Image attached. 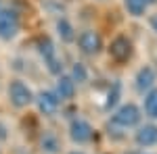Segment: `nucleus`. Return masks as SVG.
Wrapping results in <instances>:
<instances>
[{
  "label": "nucleus",
  "instance_id": "nucleus-15",
  "mask_svg": "<svg viewBox=\"0 0 157 154\" xmlns=\"http://www.w3.org/2000/svg\"><path fill=\"white\" fill-rule=\"evenodd\" d=\"M145 115L149 119H157V88L145 94Z\"/></svg>",
  "mask_w": 157,
  "mask_h": 154
},
{
  "label": "nucleus",
  "instance_id": "nucleus-14",
  "mask_svg": "<svg viewBox=\"0 0 157 154\" xmlns=\"http://www.w3.org/2000/svg\"><path fill=\"white\" fill-rule=\"evenodd\" d=\"M124 9L128 11L130 17H145L149 2L147 0H124Z\"/></svg>",
  "mask_w": 157,
  "mask_h": 154
},
{
  "label": "nucleus",
  "instance_id": "nucleus-9",
  "mask_svg": "<svg viewBox=\"0 0 157 154\" xmlns=\"http://www.w3.org/2000/svg\"><path fill=\"white\" fill-rule=\"evenodd\" d=\"M134 142L138 144L140 148H151L157 146V125L155 123H145L140 125L136 133H134Z\"/></svg>",
  "mask_w": 157,
  "mask_h": 154
},
{
  "label": "nucleus",
  "instance_id": "nucleus-12",
  "mask_svg": "<svg viewBox=\"0 0 157 154\" xmlns=\"http://www.w3.org/2000/svg\"><path fill=\"white\" fill-rule=\"evenodd\" d=\"M40 148L44 154H59L61 152V140L57 138V133L52 131H44L40 138Z\"/></svg>",
  "mask_w": 157,
  "mask_h": 154
},
{
  "label": "nucleus",
  "instance_id": "nucleus-4",
  "mask_svg": "<svg viewBox=\"0 0 157 154\" xmlns=\"http://www.w3.org/2000/svg\"><path fill=\"white\" fill-rule=\"evenodd\" d=\"M80 52L86 56H97L98 52L103 50V36L94 31V29H84L80 36L75 38Z\"/></svg>",
  "mask_w": 157,
  "mask_h": 154
},
{
  "label": "nucleus",
  "instance_id": "nucleus-7",
  "mask_svg": "<svg viewBox=\"0 0 157 154\" xmlns=\"http://www.w3.org/2000/svg\"><path fill=\"white\" fill-rule=\"evenodd\" d=\"M109 56L115 63H128L132 59V42L126 36H117L109 46Z\"/></svg>",
  "mask_w": 157,
  "mask_h": 154
},
{
  "label": "nucleus",
  "instance_id": "nucleus-3",
  "mask_svg": "<svg viewBox=\"0 0 157 154\" xmlns=\"http://www.w3.org/2000/svg\"><path fill=\"white\" fill-rule=\"evenodd\" d=\"M21 29V19L13 9H0V38L2 40H15Z\"/></svg>",
  "mask_w": 157,
  "mask_h": 154
},
{
  "label": "nucleus",
  "instance_id": "nucleus-13",
  "mask_svg": "<svg viewBox=\"0 0 157 154\" xmlns=\"http://www.w3.org/2000/svg\"><path fill=\"white\" fill-rule=\"evenodd\" d=\"M38 52H40V56L44 59V65H50L52 60L59 59V56H57V48H55V44L50 42L48 38H42V40L38 42Z\"/></svg>",
  "mask_w": 157,
  "mask_h": 154
},
{
  "label": "nucleus",
  "instance_id": "nucleus-1",
  "mask_svg": "<svg viewBox=\"0 0 157 154\" xmlns=\"http://www.w3.org/2000/svg\"><path fill=\"white\" fill-rule=\"evenodd\" d=\"M6 96H9V102L15 108H27L36 100V94L32 92V88L23 79H11L9 88H6Z\"/></svg>",
  "mask_w": 157,
  "mask_h": 154
},
{
  "label": "nucleus",
  "instance_id": "nucleus-20",
  "mask_svg": "<svg viewBox=\"0 0 157 154\" xmlns=\"http://www.w3.org/2000/svg\"><path fill=\"white\" fill-rule=\"evenodd\" d=\"M69 154H84V152H80V150H73V152H69Z\"/></svg>",
  "mask_w": 157,
  "mask_h": 154
},
{
  "label": "nucleus",
  "instance_id": "nucleus-21",
  "mask_svg": "<svg viewBox=\"0 0 157 154\" xmlns=\"http://www.w3.org/2000/svg\"><path fill=\"white\" fill-rule=\"evenodd\" d=\"M147 2H149V4H153V2H155V0H147Z\"/></svg>",
  "mask_w": 157,
  "mask_h": 154
},
{
  "label": "nucleus",
  "instance_id": "nucleus-8",
  "mask_svg": "<svg viewBox=\"0 0 157 154\" xmlns=\"http://www.w3.org/2000/svg\"><path fill=\"white\" fill-rule=\"evenodd\" d=\"M155 81H157V73H155V69L149 67V65L140 67L138 73H136V77H134V85H136V90L143 92V94L151 92V90L155 88Z\"/></svg>",
  "mask_w": 157,
  "mask_h": 154
},
{
  "label": "nucleus",
  "instance_id": "nucleus-10",
  "mask_svg": "<svg viewBox=\"0 0 157 154\" xmlns=\"http://www.w3.org/2000/svg\"><path fill=\"white\" fill-rule=\"evenodd\" d=\"M55 94L59 98L61 102L63 100H71L73 96H75V81H73L69 75H59L57 77V88H55Z\"/></svg>",
  "mask_w": 157,
  "mask_h": 154
},
{
  "label": "nucleus",
  "instance_id": "nucleus-5",
  "mask_svg": "<svg viewBox=\"0 0 157 154\" xmlns=\"http://www.w3.org/2000/svg\"><path fill=\"white\" fill-rule=\"evenodd\" d=\"M69 138H71L73 144H88V142H92V138H94V127L86 119L75 117L69 123Z\"/></svg>",
  "mask_w": 157,
  "mask_h": 154
},
{
  "label": "nucleus",
  "instance_id": "nucleus-17",
  "mask_svg": "<svg viewBox=\"0 0 157 154\" xmlns=\"http://www.w3.org/2000/svg\"><path fill=\"white\" fill-rule=\"evenodd\" d=\"M117 96H120V83H113V90H109V94H107V102H105V106L111 108L115 102H117Z\"/></svg>",
  "mask_w": 157,
  "mask_h": 154
},
{
  "label": "nucleus",
  "instance_id": "nucleus-22",
  "mask_svg": "<svg viewBox=\"0 0 157 154\" xmlns=\"http://www.w3.org/2000/svg\"><path fill=\"white\" fill-rule=\"evenodd\" d=\"M145 154H149V152H145Z\"/></svg>",
  "mask_w": 157,
  "mask_h": 154
},
{
  "label": "nucleus",
  "instance_id": "nucleus-16",
  "mask_svg": "<svg viewBox=\"0 0 157 154\" xmlns=\"http://www.w3.org/2000/svg\"><path fill=\"white\" fill-rule=\"evenodd\" d=\"M69 77L75 81V85H78V83H86V81H88V69H86L84 63H73Z\"/></svg>",
  "mask_w": 157,
  "mask_h": 154
},
{
  "label": "nucleus",
  "instance_id": "nucleus-11",
  "mask_svg": "<svg viewBox=\"0 0 157 154\" xmlns=\"http://www.w3.org/2000/svg\"><path fill=\"white\" fill-rule=\"evenodd\" d=\"M55 29H57V36L61 38V42H65V44H69V42H75V38H78V31H75V27L69 23V19H65V17H61L57 19V23H55Z\"/></svg>",
  "mask_w": 157,
  "mask_h": 154
},
{
  "label": "nucleus",
  "instance_id": "nucleus-6",
  "mask_svg": "<svg viewBox=\"0 0 157 154\" xmlns=\"http://www.w3.org/2000/svg\"><path fill=\"white\" fill-rule=\"evenodd\" d=\"M36 106L40 110V115H44V117H52V115H57V110L61 106V100L57 98V94L52 92V90H44V92H40L36 96Z\"/></svg>",
  "mask_w": 157,
  "mask_h": 154
},
{
  "label": "nucleus",
  "instance_id": "nucleus-19",
  "mask_svg": "<svg viewBox=\"0 0 157 154\" xmlns=\"http://www.w3.org/2000/svg\"><path fill=\"white\" fill-rule=\"evenodd\" d=\"M149 25L153 27V31L157 34V13H155V15H151V17H149Z\"/></svg>",
  "mask_w": 157,
  "mask_h": 154
},
{
  "label": "nucleus",
  "instance_id": "nucleus-2",
  "mask_svg": "<svg viewBox=\"0 0 157 154\" xmlns=\"http://www.w3.org/2000/svg\"><path fill=\"white\" fill-rule=\"evenodd\" d=\"M143 119V110L136 106L134 102H126L121 104L113 115H111V125L113 127H121V129H130V127H136Z\"/></svg>",
  "mask_w": 157,
  "mask_h": 154
},
{
  "label": "nucleus",
  "instance_id": "nucleus-18",
  "mask_svg": "<svg viewBox=\"0 0 157 154\" xmlns=\"http://www.w3.org/2000/svg\"><path fill=\"white\" fill-rule=\"evenodd\" d=\"M6 138H9V129H6V125L0 121V142H4Z\"/></svg>",
  "mask_w": 157,
  "mask_h": 154
}]
</instances>
